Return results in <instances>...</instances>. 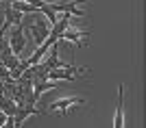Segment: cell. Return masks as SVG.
<instances>
[{
    "instance_id": "obj_4",
    "label": "cell",
    "mask_w": 146,
    "mask_h": 128,
    "mask_svg": "<svg viewBox=\"0 0 146 128\" xmlns=\"http://www.w3.org/2000/svg\"><path fill=\"white\" fill-rule=\"evenodd\" d=\"M22 26H24V31L31 33V37H33V41H35L37 46H42V43L50 37L48 26H44L42 20H39V22H22Z\"/></svg>"
},
{
    "instance_id": "obj_9",
    "label": "cell",
    "mask_w": 146,
    "mask_h": 128,
    "mask_svg": "<svg viewBox=\"0 0 146 128\" xmlns=\"http://www.w3.org/2000/svg\"><path fill=\"white\" fill-rule=\"evenodd\" d=\"M2 93H5V91H2V87H0V96H2Z\"/></svg>"
},
{
    "instance_id": "obj_8",
    "label": "cell",
    "mask_w": 146,
    "mask_h": 128,
    "mask_svg": "<svg viewBox=\"0 0 146 128\" xmlns=\"http://www.w3.org/2000/svg\"><path fill=\"white\" fill-rule=\"evenodd\" d=\"M5 124H7V113L0 111V128H5Z\"/></svg>"
},
{
    "instance_id": "obj_3",
    "label": "cell",
    "mask_w": 146,
    "mask_h": 128,
    "mask_svg": "<svg viewBox=\"0 0 146 128\" xmlns=\"http://www.w3.org/2000/svg\"><path fill=\"white\" fill-rule=\"evenodd\" d=\"M87 70L85 67H79V65H66V67H57L52 72H48L46 78L48 80H76L79 74H85Z\"/></svg>"
},
{
    "instance_id": "obj_1",
    "label": "cell",
    "mask_w": 146,
    "mask_h": 128,
    "mask_svg": "<svg viewBox=\"0 0 146 128\" xmlns=\"http://www.w3.org/2000/svg\"><path fill=\"white\" fill-rule=\"evenodd\" d=\"M79 104H85V100L79 96H72V98H57L44 109V113H50V115H68V111L72 106H79Z\"/></svg>"
},
{
    "instance_id": "obj_2",
    "label": "cell",
    "mask_w": 146,
    "mask_h": 128,
    "mask_svg": "<svg viewBox=\"0 0 146 128\" xmlns=\"http://www.w3.org/2000/svg\"><path fill=\"white\" fill-rule=\"evenodd\" d=\"M24 26L22 22L20 24H13V31L9 33V48H11V54L20 56L26 50V37H24Z\"/></svg>"
},
{
    "instance_id": "obj_6",
    "label": "cell",
    "mask_w": 146,
    "mask_h": 128,
    "mask_svg": "<svg viewBox=\"0 0 146 128\" xmlns=\"http://www.w3.org/2000/svg\"><path fill=\"white\" fill-rule=\"evenodd\" d=\"M0 111H5L7 117H13L15 113H18V104L11 102V100H7L5 96H0Z\"/></svg>"
},
{
    "instance_id": "obj_5",
    "label": "cell",
    "mask_w": 146,
    "mask_h": 128,
    "mask_svg": "<svg viewBox=\"0 0 146 128\" xmlns=\"http://www.w3.org/2000/svg\"><path fill=\"white\" fill-rule=\"evenodd\" d=\"M122 96H124V87L120 85V89H118V106H116V117H113V128H124V109H122Z\"/></svg>"
},
{
    "instance_id": "obj_7",
    "label": "cell",
    "mask_w": 146,
    "mask_h": 128,
    "mask_svg": "<svg viewBox=\"0 0 146 128\" xmlns=\"http://www.w3.org/2000/svg\"><path fill=\"white\" fill-rule=\"evenodd\" d=\"M87 35V31H79V28H70V31H66L63 33V39H70V41H76L79 46H83V39L81 37H85Z\"/></svg>"
}]
</instances>
